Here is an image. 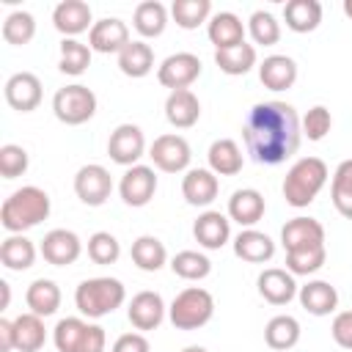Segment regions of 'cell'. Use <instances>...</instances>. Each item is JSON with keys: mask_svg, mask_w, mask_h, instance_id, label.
Masks as SVG:
<instances>
[{"mask_svg": "<svg viewBox=\"0 0 352 352\" xmlns=\"http://www.w3.org/2000/svg\"><path fill=\"white\" fill-rule=\"evenodd\" d=\"M52 113H55V118L60 124L80 126V124L94 118V113H96V94L88 85H80V82L63 85L52 96Z\"/></svg>", "mask_w": 352, "mask_h": 352, "instance_id": "obj_7", "label": "cell"}, {"mask_svg": "<svg viewBox=\"0 0 352 352\" xmlns=\"http://www.w3.org/2000/svg\"><path fill=\"white\" fill-rule=\"evenodd\" d=\"M248 28L234 11H220L206 22V36L214 44V50H231L236 44H245Z\"/></svg>", "mask_w": 352, "mask_h": 352, "instance_id": "obj_23", "label": "cell"}, {"mask_svg": "<svg viewBox=\"0 0 352 352\" xmlns=\"http://www.w3.org/2000/svg\"><path fill=\"white\" fill-rule=\"evenodd\" d=\"M280 245L286 253L294 250H311V248H324V226L316 217H292L280 228Z\"/></svg>", "mask_w": 352, "mask_h": 352, "instance_id": "obj_14", "label": "cell"}, {"mask_svg": "<svg viewBox=\"0 0 352 352\" xmlns=\"http://www.w3.org/2000/svg\"><path fill=\"white\" fill-rule=\"evenodd\" d=\"M182 352H209L206 346H198V344H190V346H184Z\"/></svg>", "mask_w": 352, "mask_h": 352, "instance_id": "obj_52", "label": "cell"}, {"mask_svg": "<svg viewBox=\"0 0 352 352\" xmlns=\"http://www.w3.org/2000/svg\"><path fill=\"white\" fill-rule=\"evenodd\" d=\"M192 236L201 248L206 250H220L228 239H231V220L223 212L206 209L198 214V220L192 223Z\"/></svg>", "mask_w": 352, "mask_h": 352, "instance_id": "obj_20", "label": "cell"}, {"mask_svg": "<svg viewBox=\"0 0 352 352\" xmlns=\"http://www.w3.org/2000/svg\"><path fill=\"white\" fill-rule=\"evenodd\" d=\"M36 245L25 236V234H8L0 245V264L11 272H22L30 270L36 261Z\"/></svg>", "mask_w": 352, "mask_h": 352, "instance_id": "obj_29", "label": "cell"}, {"mask_svg": "<svg viewBox=\"0 0 352 352\" xmlns=\"http://www.w3.org/2000/svg\"><path fill=\"white\" fill-rule=\"evenodd\" d=\"M25 302H28L30 314H36L41 319L44 316H52L60 308V289L50 278H36L28 286V292H25Z\"/></svg>", "mask_w": 352, "mask_h": 352, "instance_id": "obj_31", "label": "cell"}, {"mask_svg": "<svg viewBox=\"0 0 352 352\" xmlns=\"http://www.w3.org/2000/svg\"><path fill=\"white\" fill-rule=\"evenodd\" d=\"M206 160H209V170L214 176H236L245 165L242 160V148L236 146V140L231 138H220L209 146L206 151Z\"/></svg>", "mask_w": 352, "mask_h": 352, "instance_id": "obj_28", "label": "cell"}, {"mask_svg": "<svg viewBox=\"0 0 352 352\" xmlns=\"http://www.w3.org/2000/svg\"><path fill=\"white\" fill-rule=\"evenodd\" d=\"M264 195L253 187H242V190H234L231 198H228V220L239 223L242 228H253L261 217H264Z\"/></svg>", "mask_w": 352, "mask_h": 352, "instance_id": "obj_22", "label": "cell"}, {"mask_svg": "<svg viewBox=\"0 0 352 352\" xmlns=\"http://www.w3.org/2000/svg\"><path fill=\"white\" fill-rule=\"evenodd\" d=\"M212 316H214V297L201 286L182 289L168 308V319L176 330H198L209 324Z\"/></svg>", "mask_w": 352, "mask_h": 352, "instance_id": "obj_5", "label": "cell"}, {"mask_svg": "<svg viewBox=\"0 0 352 352\" xmlns=\"http://www.w3.org/2000/svg\"><path fill=\"white\" fill-rule=\"evenodd\" d=\"M129 256H132V264H135L138 270H143V272H157V270H162L165 261H168V250H165L162 239H157V236H151V234L138 236V239L132 242Z\"/></svg>", "mask_w": 352, "mask_h": 352, "instance_id": "obj_35", "label": "cell"}, {"mask_svg": "<svg viewBox=\"0 0 352 352\" xmlns=\"http://www.w3.org/2000/svg\"><path fill=\"white\" fill-rule=\"evenodd\" d=\"M107 154L116 165L132 168L146 154V138L138 124H118L107 138Z\"/></svg>", "mask_w": 352, "mask_h": 352, "instance_id": "obj_10", "label": "cell"}, {"mask_svg": "<svg viewBox=\"0 0 352 352\" xmlns=\"http://www.w3.org/2000/svg\"><path fill=\"white\" fill-rule=\"evenodd\" d=\"M36 36V19L33 14L28 11H11L6 19H3V38L14 47H25L30 44Z\"/></svg>", "mask_w": 352, "mask_h": 352, "instance_id": "obj_42", "label": "cell"}, {"mask_svg": "<svg viewBox=\"0 0 352 352\" xmlns=\"http://www.w3.org/2000/svg\"><path fill=\"white\" fill-rule=\"evenodd\" d=\"M248 33H250V38H253L256 44L272 47V44L280 41V22H278L270 11L258 8V11H253L250 19H248Z\"/></svg>", "mask_w": 352, "mask_h": 352, "instance_id": "obj_43", "label": "cell"}, {"mask_svg": "<svg viewBox=\"0 0 352 352\" xmlns=\"http://www.w3.org/2000/svg\"><path fill=\"white\" fill-rule=\"evenodd\" d=\"M52 341L58 352H104L107 336L102 324L85 322L80 316H66L55 324Z\"/></svg>", "mask_w": 352, "mask_h": 352, "instance_id": "obj_6", "label": "cell"}, {"mask_svg": "<svg viewBox=\"0 0 352 352\" xmlns=\"http://www.w3.org/2000/svg\"><path fill=\"white\" fill-rule=\"evenodd\" d=\"M132 25L143 38H157V36H162V30L168 25V8L160 0H143L135 6Z\"/></svg>", "mask_w": 352, "mask_h": 352, "instance_id": "obj_34", "label": "cell"}, {"mask_svg": "<svg viewBox=\"0 0 352 352\" xmlns=\"http://www.w3.org/2000/svg\"><path fill=\"white\" fill-rule=\"evenodd\" d=\"M324 261H327V250L324 248L286 253V270L292 275H314V272H319L324 267Z\"/></svg>", "mask_w": 352, "mask_h": 352, "instance_id": "obj_45", "label": "cell"}, {"mask_svg": "<svg viewBox=\"0 0 352 352\" xmlns=\"http://www.w3.org/2000/svg\"><path fill=\"white\" fill-rule=\"evenodd\" d=\"M344 14L352 19V0H344Z\"/></svg>", "mask_w": 352, "mask_h": 352, "instance_id": "obj_53", "label": "cell"}, {"mask_svg": "<svg viewBox=\"0 0 352 352\" xmlns=\"http://www.w3.org/2000/svg\"><path fill=\"white\" fill-rule=\"evenodd\" d=\"M0 292H3V302H0V308L6 311L8 302H11V286H8V280H0Z\"/></svg>", "mask_w": 352, "mask_h": 352, "instance_id": "obj_51", "label": "cell"}, {"mask_svg": "<svg viewBox=\"0 0 352 352\" xmlns=\"http://www.w3.org/2000/svg\"><path fill=\"white\" fill-rule=\"evenodd\" d=\"M165 300L160 292H151V289H143L138 292L132 300H129V308H126V316L132 322L135 330L146 333V330H157L165 319Z\"/></svg>", "mask_w": 352, "mask_h": 352, "instance_id": "obj_16", "label": "cell"}, {"mask_svg": "<svg viewBox=\"0 0 352 352\" xmlns=\"http://www.w3.org/2000/svg\"><path fill=\"white\" fill-rule=\"evenodd\" d=\"M212 3L209 0H173L170 6V16L179 28L184 30H195L198 25L209 22L212 16Z\"/></svg>", "mask_w": 352, "mask_h": 352, "instance_id": "obj_39", "label": "cell"}, {"mask_svg": "<svg viewBox=\"0 0 352 352\" xmlns=\"http://www.w3.org/2000/svg\"><path fill=\"white\" fill-rule=\"evenodd\" d=\"M330 201H333V206L341 217L352 220V160L338 162V168L333 170Z\"/></svg>", "mask_w": 352, "mask_h": 352, "instance_id": "obj_38", "label": "cell"}, {"mask_svg": "<svg viewBox=\"0 0 352 352\" xmlns=\"http://www.w3.org/2000/svg\"><path fill=\"white\" fill-rule=\"evenodd\" d=\"M121 256V245L110 231H96L88 236V258L94 264H116Z\"/></svg>", "mask_w": 352, "mask_h": 352, "instance_id": "obj_44", "label": "cell"}, {"mask_svg": "<svg viewBox=\"0 0 352 352\" xmlns=\"http://www.w3.org/2000/svg\"><path fill=\"white\" fill-rule=\"evenodd\" d=\"M214 63L228 77H242L256 66V47L253 44H236L231 50H214Z\"/></svg>", "mask_w": 352, "mask_h": 352, "instance_id": "obj_37", "label": "cell"}, {"mask_svg": "<svg viewBox=\"0 0 352 352\" xmlns=\"http://www.w3.org/2000/svg\"><path fill=\"white\" fill-rule=\"evenodd\" d=\"M264 341L275 352H289L300 341V322L294 316H289V314L272 316L267 322V327H264Z\"/></svg>", "mask_w": 352, "mask_h": 352, "instance_id": "obj_36", "label": "cell"}, {"mask_svg": "<svg viewBox=\"0 0 352 352\" xmlns=\"http://www.w3.org/2000/svg\"><path fill=\"white\" fill-rule=\"evenodd\" d=\"M52 25L63 38H74L94 28V14L85 0H60L52 8Z\"/></svg>", "mask_w": 352, "mask_h": 352, "instance_id": "obj_18", "label": "cell"}, {"mask_svg": "<svg viewBox=\"0 0 352 352\" xmlns=\"http://www.w3.org/2000/svg\"><path fill=\"white\" fill-rule=\"evenodd\" d=\"M118 69H121V74H126L132 80H140V77L151 74V69H154V50H151V44H146L140 38L129 41L118 52Z\"/></svg>", "mask_w": 352, "mask_h": 352, "instance_id": "obj_30", "label": "cell"}, {"mask_svg": "<svg viewBox=\"0 0 352 352\" xmlns=\"http://www.w3.org/2000/svg\"><path fill=\"white\" fill-rule=\"evenodd\" d=\"M50 209H52V201H50L47 190H41L36 184H25L3 201L0 226L8 234H25L28 228H36L41 220H47Z\"/></svg>", "mask_w": 352, "mask_h": 352, "instance_id": "obj_2", "label": "cell"}, {"mask_svg": "<svg viewBox=\"0 0 352 352\" xmlns=\"http://www.w3.org/2000/svg\"><path fill=\"white\" fill-rule=\"evenodd\" d=\"M3 96L8 102L11 110L16 113H33L38 104H41V80L33 74V72H16L6 80L3 85Z\"/></svg>", "mask_w": 352, "mask_h": 352, "instance_id": "obj_12", "label": "cell"}, {"mask_svg": "<svg viewBox=\"0 0 352 352\" xmlns=\"http://www.w3.org/2000/svg\"><path fill=\"white\" fill-rule=\"evenodd\" d=\"M258 80L270 91H289L297 82V63L289 55H267L258 66Z\"/></svg>", "mask_w": 352, "mask_h": 352, "instance_id": "obj_25", "label": "cell"}, {"mask_svg": "<svg viewBox=\"0 0 352 352\" xmlns=\"http://www.w3.org/2000/svg\"><path fill=\"white\" fill-rule=\"evenodd\" d=\"M28 165H30V157H28V151L22 146H16V143L0 146V176L3 179L22 176L28 170Z\"/></svg>", "mask_w": 352, "mask_h": 352, "instance_id": "obj_46", "label": "cell"}, {"mask_svg": "<svg viewBox=\"0 0 352 352\" xmlns=\"http://www.w3.org/2000/svg\"><path fill=\"white\" fill-rule=\"evenodd\" d=\"M124 300H126L124 283L118 278H110V275L88 278L74 292V305L88 319H102V316L113 314L116 308L124 305Z\"/></svg>", "mask_w": 352, "mask_h": 352, "instance_id": "obj_4", "label": "cell"}, {"mask_svg": "<svg viewBox=\"0 0 352 352\" xmlns=\"http://www.w3.org/2000/svg\"><path fill=\"white\" fill-rule=\"evenodd\" d=\"M110 352H151V344L143 333H124L113 341Z\"/></svg>", "mask_w": 352, "mask_h": 352, "instance_id": "obj_49", "label": "cell"}, {"mask_svg": "<svg viewBox=\"0 0 352 352\" xmlns=\"http://www.w3.org/2000/svg\"><path fill=\"white\" fill-rule=\"evenodd\" d=\"M165 118L170 126L176 129H190L198 124L201 118V102L198 96L190 91V88H182V91H170L168 99H165Z\"/></svg>", "mask_w": 352, "mask_h": 352, "instance_id": "obj_24", "label": "cell"}, {"mask_svg": "<svg viewBox=\"0 0 352 352\" xmlns=\"http://www.w3.org/2000/svg\"><path fill=\"white\" fill-rule=\"evenodd\" d=\"M113 192V176L104 165H82L74 173V195L85 204V206H102Z\"/></svg>", "mask_w": 352, "mask_h": 352, "instance_id": "obj_11", "label": "cell"}, {"mask_svg": "<svg viewBox=\"0 0 352 352\" xmlns=\"http://www.w3.org/2000/svg\"><path fill=\"white\" fill-rule=\"evenodd\" d=\"M38 253H41L44 261L52 264V267H69V264H74V261L80 258L82 242H80V236H77L74 231H69V228H52V231L44 234V239H41V245H38Z\"/></svg>", "mask_w": 352, "mask_h": 352, "instance_id": "obj_15", "label": "cell"}, {"mask_svg": "<svg viewBox=\"0 0 352 352\" xmlns=\"http://www.w3.org/2000/svg\"><path fill=\"white\" fill-rule=\"evenodd\" d=\"M201 77V58L195 52H173L157 66V80L160 85L170 91L190 88Z\"/></svg>", "mask_w": 352, "mask_h": 352, "instance_id": "obj_9", "label": "cell"}, {"mask_svg": "<svg viewBox=\"0 0 352 352\" xmlns=\"http://www.w3.org/2000/svg\"><path fill=\"white\" fill-rule=\"evenodd\" d=\"M91 47L77 41V38H63L60 41V60H58V69L69 77H80L88 66H91Z\"/></svg>", "mask_w": 352, "mask_h": 352, "instance_id": "obj_40", "label": "cell"}, {"mask_svg": "<svg viewBox=\"0 0 352 352\" xmlns=\"http://www.w3.org/2000/svg\"><path fill=\"white\" fill-rule=\"evenodd\" d=\"M330 336L341 349H352V311H338L333 316Z\"/></svg>", "mask_w": 352, "mask_h": 352, "instance_id": "obj_48", "label": "cell"}, {"mask_svg": "<svg viewBox=\"0 0 352 352\" xmlns=\"http://www.w3.org/2000/svg\"><path fill=\"white\" fill-rule=\"evenodd\" d=\"M148 157H151L157 170H162V173H182V170H190L192 151H190V143L182 135L168 132V135L154 138V143L148 148Z\"/></svg>", "mask_w": 352, "mask_h": 352, "instance_id": "obj_8", "label": "cell"}, {"mask_svg": "<svg viewBox=\"0 0 352 352\" xmlns=\"http://www.w3.org/2000/svg\"><path fill=\"white\" fill-rule=\"evenodd\" d=\"M118 192H121V201L126 206H135V209L146 206L154 198V192H157V173H154V168L140 165V162L126 168V173L118 182Z\"/></svg>", "mask_w": 352, "mask_h": 352, "instance_id": "obj_13", "label": "cell"}, {"mask_svg": "<svg viewBox=\"0 0 352 352\" xmlns=\"http://www.w3.org/2000/svg\"><path fill=\"white\" fill-rule=\"evenodd\" d=\"M297 297L311 316H327L338 308V292L327 280H308L305 286H300Z\"/></svg>", "mask_w": 352, "mask_h": 352, "instance_id": "obj_27", "label": "cell"}, {"mask_svg": "<svg viewBox=\"0 0 352 352\" xmlns=\"http://www.w3.org/2000/svg\"><path fill=\"white\" fill-rule=\"evenodd\" d=\"M330 170L319 157H300L283 176V198L294 209H305L327 184Z\"/></svg>", "mask_w": 352, "mask_h": 352, "instance_id": "obj_3", "label": "cell"}, {"mask_svg": "<svg viewBox=\"0 0 352 352\" xmlns=\"http://www.w3.org/2000/svg\"><path fill=\"white\" fill-rule=\"evenodd\" d=\"M286 28L294 33H311L322 22V3L319 0H289L283 6Z\"/></svg>", "mask_w": 352, "mask_h": 352, "instance_id": "obj_32", "label": "cell"}, {"mask_svg": "<svg viewBox=\"0 0 352 352\" xmlns=\"http://www.w3.org/2000/svg\"><path fill=\"white\" fill-rule=\"evenodd\" d=\"M220 192V179L209 168H190L182 176V195L190 206H209Z\"/></svg>", "mask_w": 352, "mask_h": 352, "instance_id": "obj_21", "label": "cell"}, {"mask_svg": "<svg viewBox=\"0 0 352 352\" xmlns=\"http://www.w3.org/2000/svg\"><path fill=\"white\" fill-rule=\"evenodd\" d=\"M170 270L182 280H204L212 272V261L198 250H179L170 258Z\"/></svg>", "mask_w": 352, "mask_h": 352, "instance_id": "obj_41", "label": "cell"}, {"mask_svg": "<svg viewBox=\"0 0 352 352\" xmlns=\"http://www.w3.org/2000/svg\"><path fill=\"white\" fill-rule=\"evenodd\" d=\"M256 286H258V294L270 302V305H286L297 297L300 286L294 280V275L289 270H280V267H267L258 272L256 278Z\"/></svg>", "mask_w": 352, "mask_h": 352, "instance_id": "obj_19", "label": "cell"}, {"mask_svg": "<svg viewBox=\"0 0 352 352\" xmlns=\"http://www.w3.org/2000/svg\"><path fill=\"white\" fill-rule=\"evenodd\" d=\"M47 341V327L44 319L36 314H19L14 319V346L19 352H38Z\"/></svg>", "mask_w": 352, "mask_h": 352, "instance_id": "obj_33", "label": "cell"}, {"mask_svg": "<svg viewBox=\"0 0 352 352\" xmlns=\"http://www.w3.org/2000/svg\"><path fill=\"white\" fill-rule=\"evenodd\" d=\"M302 138V124L297 110L289 102H256L248 110L242 140L248 154L258 165H280L286 162L297 148Z\"/></svg>", "mask_w": 352, "mask_h": 352, "instance_id": "obj_1", "label": "cell"}, {"mask_svg": "<svg viewBox=\"0 0 352 352\" xmlns=\"http://www.w3.org/2000/svg\"><path fill=\"white\" fill-rule=\"evenodd\" d=\"M234 256L248 261V264H264L275 256V242L256 228H242L234 236Z\"/></svg>", "mask_w": 352, "mask_h": 352, "instance_id": "obj_26", "label": "cell"}, {"mask_svg": "<svg viewBox=\"0 0 352 352\" xmlns=\"http://www.w3.org/2000/svg\"><path fill=\"white\" fill-rule=\"evenodd\" d=\"M14 346V319H0V352H11Z\"/></svg>", "mask_w": 352, "mask_h": 352, "instance_id": "obj_50", "label": "cell"}, {"mask_svg": "<svg viewBox=\"0 0 352 352\" xmlns=\"http://www.w3.org/2000/svg\"><path fill=\"white\" fill-rule=\"evenodd\" d=\"M129 28L124 19L118 16H104L99 22H94V28L88 30V47L94 52H102V55H118L126 44H129Z\"/></svg>", "mask_w": 352, "mask_h": 352, "instance_id": "obj_17", "label": "cell"}, {"mask_svg": "<svg viewBox=\"0 0 352 352\" xmlns=\"http://www.w3.org/2000/svg\"><path fill=\"white\" fill-rule=\"evenodd\" d=\"M300 124H302V135L316 143V140H322V138L330 132L333 116H330V110H327L324 104H314V107L305 113V118H302Z\"/></svg>", "mask_w": 352, "mask_h": 352, "instance_id": "obj_47", "label": "cell"}]
</instances>
